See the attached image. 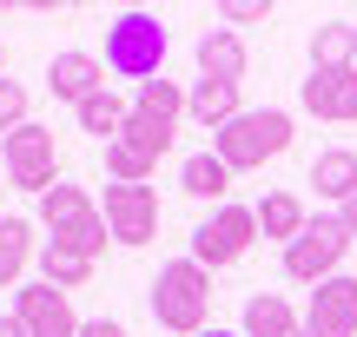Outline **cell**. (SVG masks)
Here are the masks:
<instances>
[{
  "instance_id": "cell-1",
  "label": "cell",
  "mask_w": 357,
  "mask_h": 337,
  "mask_svg": "<svg viewBox=\"0 0 357 337\" xmlns=\"http://www.w3.org/2000/svg\"><path fill=\"white\" fill-rule=\"evenodd\" d=\"M153 318L166 331H178V337L212 331V324H205V318H212V272L192 265V258L159 265V278H153Z\"/></svg>"
},
{
  "instance_id": "cell-2",
  "label": "cell",
  "mask_w": 357,
  "mask_h": 337,
  "mask_svg": "<svg viewBox=\"0 0 357 337\" xmlns=\"http://www.w3.org/2000/svg\"><path fill=\"white\" fill-rule=\"evenodd\" d=\"M284 146H291V113H278V106H265V113H238L231 126L212 132V152L225 159L231 172H258L265 159H278Z\"/></svg>"
},
{
  "instance_id": "cell-3",
  "label": "cell",
  "mask_w": 357,
  "mask_h": 337,
  "mask_svg": "<svg viewBox=\"0 0 357 337\" xmlns=\"http://www.w3.org/2000/svg\"><path fill=\"white\" fill-rule=\"evenodd\" d=\"M351 245H357V238H351V225L337 219V212H331V219H311L305 232L284 245V278L318 291L324 278H337V265H344V251H351Z\"/></svg>"
},
{
  "instance_id": "cell-4",
  "label": "cell",
  "mask_w": 357,
  "mask_h": 337,
  "mask_svg": "<svg viewBox=\"0 0 357 337\" xmlns=\"http://www.w3.org/2000/svg\"><path fill=\"white\" fill-rule=\"evenodd\" d=\"M106 66L119 79H139V86L159 79V66H166V26L153 13H119L106 26Z\"/></svg>"
},
{
  "instance_id": "cell-5",
  "label": "cell",
  "mask_w": 357,
  "mask_h": 337,
  "mask_svg": "<svg viewBox=\"0 0 357 337\" xmlns=\"http://www.w3.org/2000/svg\"><path fill=\"white\" fill-rule=\"evenodd\" d=\"M40 225H47L60 245L86 251V258H100V251H106V238H113V232H106V212L93 205L79 185H53V192L40 198Z\"/></svg>"
},
{
  "instance_id": "cell-6",
  "label": "cell",
  "mask_w": 357,
  "mask_h": 337,
  "mask_svg": "<svg viewBox=\"0 0 357 337\" xmlns=\"http://www.w3.org/2000/svg\"><path fill=\"white\" fill-rule=\"evenodd\" d=\"M0 159H7V185H20V192H40V198H47L53 185H60V152H53V126H33V119H26L20 132H7Z\"/></svg>"
},
{
  "instance_id": "cell-7",
  "label": "cell",
  "mask_w": 357,
  "mask_h": 337,
  "mask_svg": "<svg viewBox=\"0 0 357 337\" xmlns=\"http://www.w3.org/2000/svg\"><path fill=\"white\" fill-rule=\"evenodd\" d=\"M258 238V212L245 205H218L212 219L192 232V265H205V272H225V265H238L245 251H252Z\"/></svg>"
},
{
  "instance_id": "cell-8",
  "label": "cell",
  "mask_w": 357,
  "mask_h": 337,
  "mask_svg": "<svg viewBox=\"0 0 357 337\" xmlns=\"http://www.w3.org/2000/svg\"><path fill=\"white\" fill-rule=\"evenodd\" d=\"M178 119H185V93H178L172 79H146V86L132 93V126H126V139H139L153 159H166Z\"/></svg>"
},
{
  "instance_id": "cell-9",
  "label": "cell",
  "mask_w": 357,
  "mask_h": 337,
  "mask_svg": "<svg viewBox=\"0 0 357 337\" xmlns=\"http://www.w3.org/2000/svg\"><path fill=\"white\" fill-rule=\"evenodd\" d=\"M13 318H20L26 337H79V331H86L73 318V298H66L60 285H47V278H33V285L13 291Z\"/></svg>"
},
{
  "instance_id": "cell-10",
  "label": "cell",
  "mask_w": 357,
  "mask_h": 337,
  "mask_svg": "<svg viewBox=\"0 0 357 337\" xmlns=\"http://www.w3.org/2000/svg\"><path fill=\"white\" fill-rule=\"evenodd\" d=\"M106 232L119 238V245H146V238L159 232V192L153 185H106Z\"/></svg>"
},
{
  "instance_id": "cell-11",
  "label": "cell",
  "mask_w": 357,
  "mask_h": 337,
  "mask_svg": "<svg viewBox=\"0 0 357 337\" xmlns=\"http://www.w3.org/2000/svg\"><path fill=\"white\" fill-rule=\"evenodd\" d=\"M305 113L337 119V126H357V66H311Z\"/></svg>"
},
{
  "instance_id": "cell-12",
  "label": "cell",
  "mask_w": 357,
  "mask_h": 337,
  "mask_svg": "<svg viewBox=\"0 0 357 337\" xmlns=\"http://www.w3.org/2000/svg\"><path fill=\"white\" fill-rule=\"evenodd\" d=\"M311 331H324V337H357V278H324L318 291H311V318H305Z\"/></svg>"
},
{
  "instance_id": "cell-13",
  "label": "cell",
  "mask_w": 357,
  "mask_h": 337,
  "mask_svg": "<svg viewBox=\"0 0 357 337\" xmlns=\"http://www.w3.org/2000/svg\"><path fill=\"white\" fill-rule=\"evenodd\" d=\"M47 86H53V100H66L79 113L93 93H106V60H93V53H53Z\"/></svg>"
},
{
  "instance_id": "cell-14",
  "label": "cell",
  "mask_w": 357,
  "mask_h": 337,
  "mask_svg": "<svg viewBox=\"0 0 357 337\" xmlns=\"http://www.w3.org/2000/svg\"><path fill=\"white\" fill-rule=\"evenodd\" d=\"M199 79H225V86H238V79H245V40L231 33V26L199 33Z\"/></svg>"
},
{
  "instance_id": "cell-15",
  "label": "cell",
  "mask_w": 357,
  "mask_h": 337,
  "mask_svg": "<svg viewBox=\"0 0 357 337\" xmlns=\"http://www.w3.org/2000/svg\"><path fill=\"white\" fill-rule=\"evenodd\" d=\"M311 185H318V198H331L337 212L357 198V152L351 146H331V152L311 159Z\"/></svg>"
},
{
  "instance_id": "cell-16",
  "label": "cell",
  "mask_w": 357,
  "mask_h": 337,
  "mask_svg": "<svg viewBox=\"0 0 357 337\" xmlns=\"http://www.w3.org/2000/svg\"><path fill=\"white\" fill-rule=\"evenodd\" d=\"M231 179H238V172H231L218 152H192L185 166H178V192H192V198H212V205H225Z\"/></svg>"
},
{
  "instance_id": "cell-17",
  "label": "cell",
  "mask_w": 357,
  "mask_h": 337,
  "mask_svg": "<svg viewBox=\"0 0 357 337\" xmlns=\"http://www.w3.org/2000/svg\"><path fill=\"white\" fill-rule=\"evenodd\" d=\"M185 113L199 119L205 132H218V126H231L245 106H238V86H225V79H199V86L185 93Z\"/></svg>"
},
{
  "instance_id": "cell-18",
  "label": "cell",
  "mask_w": 357,
  "mask_h": 337,
  "mask_svg": "<svg viewBox=\"0 0 357 337\" xmlns=\"http://www.w3.org/2000/svg\"><path fill=\"white\" fill-rule=\"evenodd\" d=\"M73 119H79V132H93V139H100V146H113L119 132L132 126V100H119V93L106 86V93H93V100L79 106Z\"/></svg>"
},
{
  "instance_id": "cell-19",
  "label": "cell",
  "mask_w": 357,
  "mask_h": 337,
  "mask_svg": "<svg viewBox=\"0 0 357 337\" xmlns=\"http://www.w3.org/2000/svg\"><path fill=\"white\" fill-rule=\"evenodd\" d=\"M252 212H258V232L278 238V245H291V238L311 225V219H305V198H298V192H265Z\"/></svg>"
},
{
  "instance_id": "cell-20",
  "label": "cell",
  "mask_w": 357,
  "mask_h": 337,
  "mask_svg": "<svg viewBox=\"0 0 357 337\" xmlns=\"http://www.w3.org/2000/svg\"><path fill=\"white\" fill-rule=\"evenodd\" d=\"M33 251H40V245H33V225L7 212V219H0V291L20 285V272H26V258H33Z\"/></svg>"
},
{
  "instance_id": "cell-21",
  "label": "cell",
  "mask_w": 357,
  "mask_h": 337,
  "mask_svg": "<svg viewBox=\"0 0 357 337\" xmlns=\"http://www.w3.org/2000/svg\"><path fill=\"white\" fill-rule=\"evenodd\" d=\"M40 278L60 285V291H79L93 278V258H86V251H73V245H60V238H47V245H40Z\"/></svg>"
},
{
  "instance_id": "cell-22",
  "label": "cell",
  "mask_w": 357,
  "mask_h": 337,
  "mask_svg": "<svg viewBox=\"0 0 357 337\" xmlns=\"http://www.w3.org/2000/svg\"><path fill=\"white\" fill-rule=\"evenodd\" d=\"M305 324L291 318V304L278 298V291H258L252 304H245V337H298Z\"/></svg>"
},
{
  "instance_id": "cell-23",
  "label": "cell",
  "mask_w": 357,
  "mask_h": 337,
  "mask_svg": "<svg viewBox=\"0 0 357 337\" xmlns=\"http://www.w3.org/2000/svg\"><path fill=\"white\" fill-rule=\"evenodd\" d=\"M311 66H357V26L331 20L311 33Z\"/></svg>"
},
{
  "instance_id": "cell-24",
  "label": "cell",
  "mask_w": 357,
  "mask_h": 337,
  "mask_svg": "<svg viewBox=\"0 0 357 337\" xmlns=\"http://www.w3.org/2000/svg\"><path fill=\"white\" fill-rule=\"evenodd\" d=\"M20 126H26V86L0 79V132H20Z\"/></svg>"
},
{
  "instance_id": "cell-25",
  "label": "cell",
  "mask_w": 357,
  "mask_h": 337,
  "mask_svg": "<svg viewBox=\"0 0 357 337\" xmlns=\"http://www.w3.org/2000/svg\"><path fill=\"white\" fill-rule=\"evenodd\" d=\"M218 13H225L231 26H252V20H265L271 7H265V0H225V7H218Z\"/></svg>"
},
{
  "instance_id": "cell-26",
  "label": "cell",
  "mask_w": 357,
  "mask_h": 337,
  "mask_svg": "<svg viewBox=\"0 0 357 337\" xmlns=\"http://www.w3.org/2000/svg\"><path fill=\"white\" fill-rule=\"evenodd\" d=\"M79 337H126V324H113V318H93V324L79 331Z\"/></svg>"
},
{
  "instance_id": "cell-27",
  "label": "cell",
  "mask_w": 357,
  "mask_h": 337,
  "mask_svg": "<svg viewBox=\"0 0 357 337\" xmlns=\"http://www.w3.org/2000/svg\"><path fill=\"white\" fill-rule=\"evenodd\" d=\"M0 337H26V331H20V318H13V311L0 318Z\"/></svg>"
},
{
  "instance_id": "cell-28",
  "label": "cell",
  "mask_w": 357,
  "mask_h": 337,
  "mask_svg": "<svg viewBox=\"0 0 357 337\" xmlns=\"http://www.w3.org/2000/svg\"><path fill=\"white\" fill-rule=\"evenodd\" d=\"M337 219H344V225H351V238H357V198H351V205H344V212H337Z\"/></svg>"
},
{
  "instance_id": "cell-29",
  "label": "cell",
  "mask_w": 357,
  "mask_h": 337,
  "mask_svg": "<svg viewBox=\"0 0 357 337\" xmlns=\"http://www.w3.org/2000/svg\"><path fill=\"white\" fill-rule=\"evenodd\" d=\"M199 337H245V331H218V324H212V331H199Z\"/></svg>"
},
{
  "instance_id": "cell-30",
  "label": "cell",
  "mask_w": 357,
  "mask_h": 337,
  "mask_svg": "<svg viewBox=\"0 0 357 337\" xmlns=\"http://www.w3.org/2000/svg\"><path fill=\"white\" fill-rule=\"evenodd\" d=\"M298 337H324V331H311V324H305V331H298Z\"/></svg>"
},
{
  "instance_id": "cell-31",
  "label": "cell",
  "mask_w": 357,
  "mask_h": 337,
  "mask_svg": "<svg viewBox=\"0 0 357 337\" xmlns=\"http://www.w3.org/2000/svg\"><path fill=\"white\" fill-rule=\"evenodd\" d=\"M0 198H7V185H0ZM0 219H7V212H0Z\"/></svg>"
},
{
  "instance_id": "cell-32",
  "label": "cell",
  "mask_w": 357,
  "mask_h": 337,
  "mask_svg": "<svg viewBox=\"0 0 357 337\" xmlns=\"http://www.w3.org/2000/svg\"><path fill=\"white\" fill-rule=\"evenodd\" d=\"M0 66H7V53H0ZM0 79H7V73H0Z\"/></svg>"
}]
</instances>
